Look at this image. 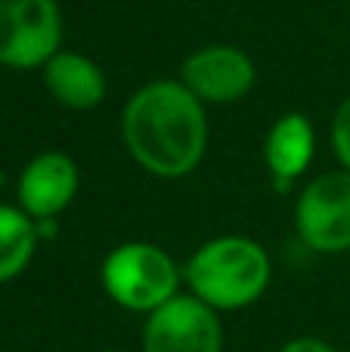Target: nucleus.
<instances>
[{
    "mask_svg": "<svg viewBox=\"0 0 350 352\" xmlns=\"http://www.w3.org/2000/svg\"><path fill=\"white\" fill-rule=\"evenodd\" d=\"M332 146L338 152L341 164L344 170H350V96L341 102L338 115H335V124H332Z\"/></svg>",
    "mask_w": 350,
    "mask_h": 352,
    "instance_id": "f8f14e48",
    "label": "nucleus"
},
{
    "mask_svg": "<svg viewBox=\"0 0 350 352\" xmlns=\"http://www.w3.org/2000/svg\"><path fill=\"white\" fill-rule=\"evenodd\" d=\"M177 266L161 248L130 241L115 248L103 263V287L118 306L134 312H155L177 297Z\"/></svg>",
    "mask_w": 350,
    "mask_h": 352,
    "instance_id": "7ed1b4c3",
    "label": "nucleus"
},
{
    "mask_svg": "<svg viewBox=\"0 0 350 352\" xmlns=\"http://www.w3.org/2000/svg\"><path fill=\"white\" fill-rule=\"evenodd\" d=\"M78 192V167L62 152H43L19 176V201L31 219H53Z\"/></svg>",
    "mask_w": 350,
    "mask_h": 352,
    "instance_id": "6e6552de",
    "label": "nucleus"
},
{
    "mask_svg": "<svg viewBox=\"0 0 350 352\" xmlns=\"http://www.w3.org/2000/svg\"><path fill=\"white\" fill-rule=\"evenodd\" d=\"M223 331L198 297H174L149 316L143 352H220Z\"/></svg>",
    "mask_w": 350,
    "mask_h": 352,
    "instance_id": "423d86ee",
    "label": "nucleus"
},
{
    "mask_svg": "<svg viewBox=\"0 0 350 352\" xmlns=\"http://www.w3.org/2000/svg\"><path fill=\"white\" fill-rule=\"evenodd\" d=\"M43 84L62 109H96L105 96V74L84 53H56L43 65Z\"/></svg>",
    "mask_w": 350,
    "mask_h": 352,
    "instance_id": "1a4fd4ad",
    "label": "nucleus"
},
{
    "mask_svg": "<svg viewBox=\"0 0 350 352\" xmlns=\"http://www.w3.org/2000/svg\"><path fill=\"white\" fill-rule=\"evenodd\" d=\"M124 142L155 176H186L208 142L202 102L174 80H155L130 96L124 109Z\"/></svg>",
    "mask_w": 350,
    "mask_h": 352,
    "instance_id": "f257e3e1",
    "label": "nucleus"
},
{
    "mask_svg": "<svg viewBox=\"0 0 350 352\" xmlns=\"http://www.w3.org/2000/svg\"><path fill=\"white\" fill-rule=\"evenodd\" d=\"M62 16L56 0H0V65L37 68L59 53Z\"/></svg>",
    "mask_w": 350,
    "mask_h": 352,
    "instance_id": "20e7f679",
    "label": "nucleus"
},
{
    "mask_svg": "<svg viewBox=\"0 0 350 352\" xmlns=\"http://www.w3.org/2000/svg\"><path fill=\"white\" fill-rule=\"evenodd\" d=\"M279 352H335L329 343L316 340V337H298V340H289Z\"/></svg>",
    "mask_w": 350,
    "mask_h": 352,
    "instance_id": "ddd939ff",
    "label": "nucleus"
},
{
    "mask_svg": "<svg viewBox=\"0 0 350 352\" xmlns=\"http://www.w3.org/2000/svg\"><path fill=\"white\" fill-rule=\"evenodd\" d=\"M37 248V229L19 207L0 204V285L22 275Z\"/></svg>",
    "mask_w": 350,
    "mask_h": 352,
    "instance_id": "9b49d317",
    "label": "nucleus"
},
{
    "mask_svg": "<svg viewBox=\"0 0 350 352\" xmlns=\"http://www.w3.org/2000/svg\"><path fill=\"white\" fill-rule=\"evenodd\" d=\"M313 124L304 115H282L273 124L264 146V158L279 192H289L291 182L307 170L310 158H313Z\"/></svg>",
    "mask_w": 350,
    "mask_h": 352,
    "instance_id": "9d476101",
    "label": "nucleus"
},
{
    "mask_svg": "<svg viewBox=\"0 0 350 352\" xmlns=\"http://www.w3.org/2000/svg\"><path fill=\"white\" fill-rule=\"evenodd\" d=\"M183 87L198 102H239L254 87V62L239 47H202L180 68Z\"/></svg>",
    "mask_w": 350,
    "mask_h": 352,
    "instance_id": "0eeeda50",
    "label": "nucleus"
},
{
    "mask_svg": "<svg viewBox=\"0 0 350 352\" xmlns=\"http://www.w3.org/2000/svg\"><path fill=\"white\" fill-rule=\"evenodd\" d=\"M298 235L322 254L350 250V170L316 176L298 198Z\"/></svg>",
    "mask_w": 350,
    "mask_h": 352,
    "instance_id": "39448f33",
    "label": "nucleus"
},
{
    "mask_svg": "<svg viewBox=\"0 0 350 352\" xmlns=\"http://www.w3.org/2000/svg\"><path fill=\"white\" fill-rule=\"evenodd\" d=\"M186 281L211 309H242L270 285V256L251 238H214L186 263Z\"/></svg>",
    "mask_w": 350,
    "mask_h": 352,
    "instance_id": "f03ea898",
    "label": "nucleus"
}]
</instances>
